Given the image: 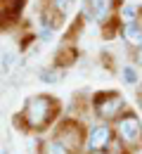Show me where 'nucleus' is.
<instances>
[{
    "label": "nucleus",
    "instance_id": "14",
    "mask_svg": "<svg viewBox=\"0 0 142 154\" xmlns=\"http://www.w3.org/2000/svg\"><path fill=\"white\" fill-rule=\"evenodd\" d=\"M135 62L142 64V48H137V52H135Z\"/></svg>",
    "mask_w": 142,
    "mask_h": 154
},
{
    "label": "nucleus",
    "instance_id": "9",
    "mask_svg": "<svg viewBox=\"0 0 142 154\" xmlns=\"http://www.w3.org/2000/svg\"><path fill=\"white\" fill-rule=\"evenodd\" d=\"M52 2H55V10H57L59 14H66V12L71 10V2H74V0H52Z\"/></svg>",
    "mask_w": 142,
    "mask_h": 154
},
{
    "label": "nucleus",
    "instance_id": "11",
    "mask_svg": "<svg viewBox=\"0 0 142 154\" xmlns=\"http://www.w3.org/2000/svg\"><path fill=\"white\" fill-rule=\"evenodd\" d=\"M123 81H125L128 85H133V83L137 81V76H135V69H130V66H125V69H123Z\"/></svg>",
    "mask_w": 142,
    "mask_h": 154
},
{
    "label": "nucleus",
    "instance_id": "5",
    "mask_svg": "<svg viewBox=\"0 0 142 154\" xmlns=\"http://www.w3.org/2000/svg\"><path fill=\"white\" fill-rule=\"evenodd\" d=\"M109 140H111L109 128L107 126H95L90 131V135H88V149L90 152H104V147L109 145Z\"/></svg>",
    "mask_w": 142,
    "mask_h": 154
},
{
    "label": "nucleus",
    "instance_id": "4",
    "mask_svg": "<svg viewBox=\"0 0 142 154\" xmlns=\"http://www.w3.org/2000/svg\"><path fill=\"white\" fill-rule=\"evenodd\" d=\"M55 140H59L69 152H74V149L81 147V128H78L76 123H64V126L59 128V133H57Z\"/></svg>",
    "mask_w": 142,
    "mask_h": 154
},
{
    "label": "nucleus",
    "instance_id": "8",
    "mask_svg": "<svg viewBox=\"0 0 142 154\" xmlns=\"http://www.w3.org/2000/svg\"><path fill=\"white\" fill-rule=\"evenodd\" d=\"M45 154H71L64 145H62L59 140H52V142H47V147H45Z\"/></svg>",
    "mask_w": 142,
    "mask_h": 154
},
{
    "label": "nucleus",
    "instance_id": "2",
    "mask_svg": "<svg viewBox=\"0 0 142 154\" xmlns=\"http://www.w3.org/2000/svg\"><path fill=\"white\" fill-rule=\"evenodd\" d=\"M116 133H119V137H121L125 145H135L142 137V126H140V121H137V116L128 114V116H123V119H119Z\"/></svg>",
    "mask_w": 142,
    "mask_h": 154
},
{
    "label": "nucleus",
    "instance_id": "15",
    "mask_svg": "<svg viewBox=\"0 0 142 154\" xmlns=\"http://www.w3.org/2000/svg\"><path fill=\"white\" fill-rule=\"evenodd\" d=\"M140 102H142V88H140Z\"/></svg>",
    "mask_w": 142,
    "mask_h": 154
},
{
    "label": "nucleus",
    "instance_id": "6",
    "mask_svg": "<svg viewBox=\"0 0 142 154\" xmlns=\"http://www.w3.org/2000/svg\"><path fill=\"white\" fill-rule=\"evenodd\" d=\"M107 12H109V0H85V7H83L85 17L95 21H104Z\"/></svg>",
    "mask_w": 142,
    "mask_h": 154
},
{
    "label": "nucleus",
    "instance_id": "1",
    "mask_svg": "<svg viewBox=\"0 0 142 154\" xmlns=\"http://www.w3.org/2000/svg\"><path fill=\"white\" fill-rule=\"evenodd\" d=\"M55 102L50 100V97L45 95H38L33 97L29 104H26V109H24V121L31 126V128H43L50 119H52V114H55Z\"/></svg>",
    "mask_w": 142,
    "mask_h": 154
},
{
    "label": "nucleus",
    "instance_id": "7",
    "mask_svg": "<svg viewBox=\"0 0 142 154\" xmlns=\"http://www.w3.org/2000/svg\"><path fill=\"white\" fill-rule=\"evenodd\" d=\"M123 38L128 40L130 45H135V48H142V29L137 21H128L125 26H123Z\"/></svg>",
    "mask_w": 142,
    "mask_h": 154
},
{
    "label": "nucleus",
    "instance_id": "13",
    "mask_svg": "<svg viewBox=\"0 0 142 154\" xmlns=\"http://www.w3.org/2000/svg\"><path fill=\"white\" fill-rule=\"evenodd\" d=\"M12 62H14V57H12V55H7V52L2 55V66H5V69H10V66H12Z\"/></svg>",
    "mask_w": 142,
    "mask_h": 154
},
{
    "label": "nucleus",
    "instance_id": "12",
    "mask_svg": "<svg viewBox=\"0 0 142 154\" xmlns=\"http://www.w3.org/2000/svg\"><path fill=\"white\" fill-rule=\"evenodd\" d=\"M41 81H45V83H57L59 76H57L55 71H41Z\"/></svg>",
    "mask_w": 142,
    "mask_h": 154
},
{
    "label": "nucleus",
    "instance_id": "10",
    "mask_svg": "<svg viewBox=\"0 0 142 154\" xmlns=\"http://www.w3.org/2000/svg\"><path fill=\"white\" fill-rule=\"evenodd\" d=\"M121 14H123V19H125V24H128V21H135L137 10H135V7H130V5H125V7L121 10Z\"/></svg>",
    "mask_w": 142,
    "mask_h": 154
},
{
    "label": "nucleus",
    "instance_id": "16",
    "mask_svg": "<svg viewBox=\"0 0 142 154\" xmlns=\"http://www.w3.org/2000/svg\"><path fill=\"white\" fill-rule=\"evenodd\" d=\"M97 154H107V152H97Z\"/></svg>",
    "mask_w": 142,
    "mask_h": 154
},
{
    "label": "nucleus",
    "instance_id": "3",
    "mask_svg": "<svg viewBox=\"0 0 142 154\" xmlns=\"http://www.w3.org/2000/svg\"><path fill=\"white\" fill-rule=\"evenodd\" d=\"M123 107H125V102L119 95H100V100H97V114L104 116V119L119 116V112H121Z\"/></svg>",
    "mask_w": 142,
    "mask_h": 154
}]
</instances>
